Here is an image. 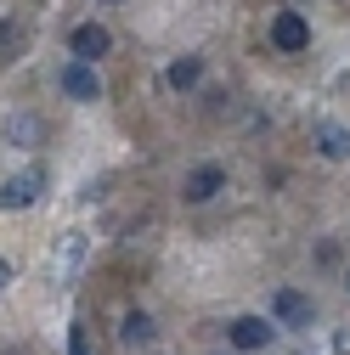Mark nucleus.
Listing matches in <instances>:
<instances>
[{"instance_id":"nucleus-10","label":"nucleus","mask_w":350,"mask_h":355,"mask_svg":"<svg viewBox=\"0 0 350 355\" xmlns=\"http://www.w3.org/2000/svg\"><path fill=\"white\" fill-rule=\"evenodd\" d=\"M23 46H28V34H23V23H12V17H0V62H17V57H23Z\"/></svg>"},{"instance_id":"nucleus-5","label":"nucleus","mask_w":350,"mask_h":355,"mask_svg":"<svg viewBox=\"0 0 350 355\" xmlns=\"http://www.w3.org/2000/svg\"><path fill=\"white\" fill-rule=\"evenodd\" d=\"M272 316H277L283 327H311V322H317V310H311V299H305V293L283 288V293L272 299Z\"/></svg>"},{"instance_id":"nucleus-1","label":"nucleus","mask_w":350,"mask_h":355,"mask_svg":"<svg viewBox=\"0 0 350 355\" xmlns=\"http://www.w3.org/2000/svg\"><path fill=\"white\" fill-rule=\"evenodd\" d=\"M40 192H46V169H23V175H6V181H0V209H6V214H17V209H28Z\"/></svg>"},{"instance_id":"nucleus-6","label":"nucleus","mask_w":350,"mask_h":355,"mask_svg":"<svg viewBox=\"0 0 350 355\" xmlns=\"http://www.w3.org/2000/svg\"><path fill=\"white\" fill-rule=\"evenodd\" d=\"M181 192H187V203H209L215 192H226V169H221V164H198V169L187 175Z\"/></svg>"},{"instance_id":"nucleus-9","label":"nucleus","mask_w":350,"mask_h":355,"mask_svg":"<svg viewBox=\"0 0 350 355\" xmlns=\"http://www.w3.org/2000/svg\"><path fill=\"white\" fill-rule=\"evenodd\" d=\"M40 136H46V130H40V119H28V113L6 119V141H12V147H40Z\"/></svg>"},{"instance_id":"nucleus-12","label":"nucleus","mask_w":350,"mask_h":355,"mask_svg":"<svg viewBox=\"0 0 350 355\" xmlns=\"http://www.w3.org/2000/svg\"><path fill=\"white\" fill-rule=\"evenodd\" d=\"M119 338H124L130 349H142V344H153V322L142 316V310H130V316H124V327H119Z\"/></svg>"},{"instance_id":"nucleus-2","label":"nucleus","mask_w":350,"mask_h":355,"mask_svg":"<svg viewBox=\"0 0 350 355\" xmlns=\"http://www.w3.org/2000/svg\"><path fill=\"white\" fill-rule=\"evenodd\" d=\"M62 96H74V102H102V79H97V68L85 62V57L62 68Z\"/></svg>"},{"instance_id":"nucleus-13","label":"nucleus","mask_w":350,"mask_h":355,"mask_svg":"<svg viewBox=\"0 0 350 355\" xmlns=\"http://www.w3.org/2000/svg\"><path fill=\"white\" fill-rule=\"evenodd\" d=\"M68 355H91V333H85V322L68 327Z\"/></svg>"},{"instance_id":"nucleus-14","label":"nucleus","mask_w":350,"mask_h":355,"mask_svg":"<svg viewBox=\"0 0 350 355\" xmlns=\"http://www.w3.org/2000/svg\"><path fill=\"white\" fill-rule=\"evenodd\" d=\"M6 282H12V265H6V259H0V293H6Z\"/></svg>"},{"instance_id":"nucleus-8","label":"nucleus","mask_w":350,"mask_h":355,"mask_svg":"<svg viewBox=\"0 0 350 355\" xmlns=\"http://www.w3.org/2000/svg\"><path fill=\"white\" fill-rule=\"evenodd\" d=\"M317 153L333 158V164H344V158H350V130L333 124V119H322V124H317Z\"/></svg>"},{"instance_id":"nucleus-15","label":"nucleus","mask_w":350,"mask_h":355,"mask_svg":"<svg viewBox=\"0 0 350 355\" xmlns=\"http://www.w3.org/2000/svg\"><path fill=\"white\" fill-rule=\"evenodd\" d=\"M108 6H113V0H108Z\"/></svg>"},{"instance_id":"nucleus-4","label":"nucleus","mask_w":350,"mask_h":355,"mask_svg":"<svg viewBox=\"0 0 350 355\" xmlns=\"http://www.w3.org/2000/svg\"><path fill=\"white\" fill-rule=\"evenodd\" d=\"M68 51L85 57V62H91V57H108V51H113V34H108L102 23H79V28L68 34Z\"/></svg>"},{"instance_id":"nucleus-7","label":"nucleus","mask_w":350,"mask_h":355,"mask_svg":"<svg viewBox=\"0 0 350 355\" xmlns=\"http://www.w3.org/2000/svg\"><path fill=\"white\" fill-rule=\"evenodd\" d=\"M272 333H277V327H272L266 316H238V322L226 327V338H232L238 349H266V344H272Z\"/></svg>"},{"instance_id":"nucleus-11","label":"nucleus","mask_w":350,"mask_h":355,"mask_svg":"<svg viewBox=\"0 0 350 355\" xmlns=\"http://www.w3.org/2000/svg\"><path fill=\"white\" fill-rule=\"evenodd\" d=\"M164 79H169V91H192V85L203 79V62H198V57H181V62H169Z\"/></svg>"},{"instance_id":"nucleus-3","label":"nucleus","mask_w":350,"mask_h":355,"mask_svg":"<svg viewBox=\"0 0 350 355\" xmlns=\"http://www.w3.org/2000/svg\"><path fill=\"white\" fill-rule=\"evenodd\" d=\"M272 46L277 51H305L311 46V23H305L299 12H277L272 17Z\"/></svg>"}]
</instances>
